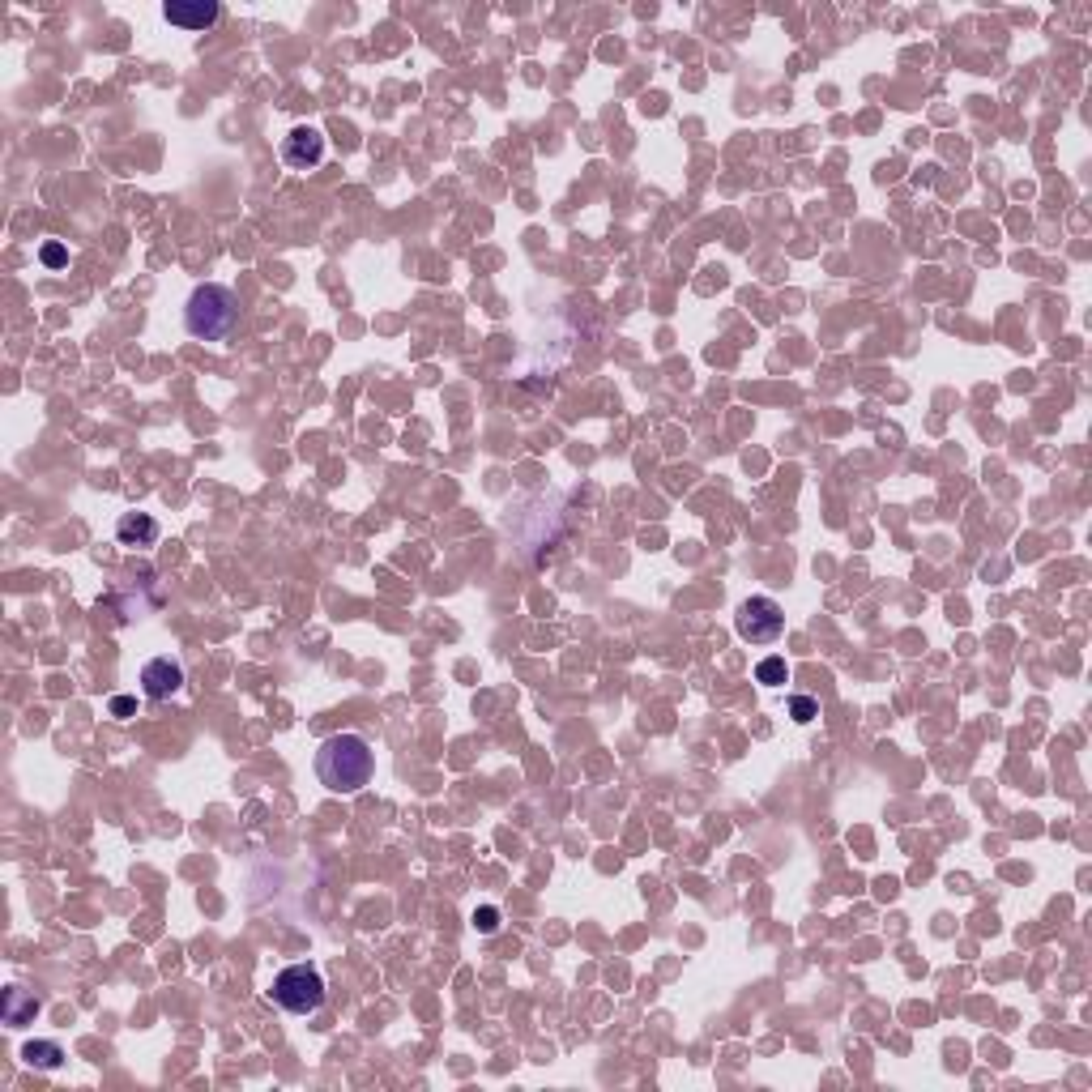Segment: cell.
<instances>
[{"instance_id": "obj_1", "label": "cell", "mask_w": 1092, "mask_h": 1092, "mask_svg": "<svg viewBox=\"0 0 1092 1092\" xmlns=\"http://www.w3.org/2000/svg\"><path fill=\"white\" fill-rule=\"evenodd\" d=\"M376 773V756L359 734H333L316 751V777L329 794H359Z\"/></svg>"}, {"instance_id": "obj_2", "label": "cell", "mask_w": 1092, "mask_h": 1092, "mask_svg": "<svg viewBox=\"0 0 1092 1092\" xmlns=\"http://www.w3.org/2000/svg\"><path fill=\"white\" fill-rule=\"evenodd\" d=\"M239 320V295L222 282H205L184 303V329L201 342H227Z\"/></svg>"}, {"instance_id": "obj_3", "label": "cell", "mask_w": 1092, "mask_h": 1092, "mask_svg": "<svg viewBox=\"0 0 1092 1092\" xmlns=\"http://www.w3.org/2000/svg\"><path fill=\"white\" fill-rule=\"evenodd\" d=\"M269 999L278 1003L291 1016H312L325 1003V977H320L316 965H286L278 977H273Z\"/></svg>"}, {"instance_id": "obj_4", "label": "cell", "mask_w": 1092, "mask_h": 1092, "mask_svg": "<svg viewBox=\"0 0 1092 1092\" xmlns=\"http://www.w3.org/2000/svg\"><path fill=\"white\" fill-rule=\"evenodd\" d=\"M734 628L747 645H773V640L785 632V610L773 598H747L734 615Z\"/></svg>"}, {"instance_id": "obj_5", "label": "cell", "mask_w": 1092, "mask_h": 1092, "mask_svg": "<svg viewBox=\"0 0 1092 1092\" xmlns=\"http://www.w3.org/2000/svg\"><path fill=\"white\" fill-rule=\"evenodd\" d=\"M320 158H325V133H320V128L295 124L291 133L282 137V163L291 171H312V167H320Z\"/></svg>"}, {"instance_id": "obj_6", "label": "cell", "mask_w": 1092, "mask_h": 1092, "mask_svg": "<svg viewBox=\"0 0 1092 1092\" xmlns=\"http://www.w3.org/2000/svg\"><path fill=\"white\" fill-rule=\"evenodd\" d=\"M184 687V666L175 657H154V662L141 666V692L150 700H171Z\"/></svg>"}, {"instance_id": "obj_7", "label": "cell", "mask_w": 1092, "mask_h": 1092, "mask_svg": "<svg viewBox=\"0 0 1092 1092\" xmlns=\"http://www.w3.org/2000/svg\"><path fill=\"white\" fill-rule=\"evenodd\" d=\"M163 18L171 26H180V30H210V26H218L222 9L214 5V0H171V5L163 9Z\"/></svg>"}, {"instance_id": "obj_8", "label": "cell", "mask_w": 1092, "mask_h": 1092, "mask_svg": "<svg viewBox=\"0 0 1092 1092\" xmlns=\"http://www.w3.org/2000/svg\"><path fill=\"white\" fill-rule=\"evenodd\" d=\"M116 538H120V546H154L158 542V521L146 517V512H128V517L116 521Z\"/></svg>"}, {"instance_id": "obj_9", "label": "cell", "mask_w": 1092, "mask_h": 1092, "mask_svg": "<svg viewBox=\"0 0 1092 1092\" xmlns=\"http://www.w3.org/2000/svg\"><path fill=\"white\" fill-rule=\"evenodd\" d=\"M35 994H26L22 986H9L5 990V1024H26V1020H35Z\"/></svg>"}, {"instance_id": "obj_10", "label": "cell", "mask_w": 1092, "mask_h": 1092, "mask_svg": "<svg viewBox=\"0 0 1092 1092\" xmlns=\"http://www.w3.org/2000/svg\"><path fill=\"white\" fill-rule=\"evenodd\" d=\"M22 1058H26L30 1067H39V1071H56L64 1063V1050L56 1046V1041H26Z\"/></svg>"}, {"instance_id": "obj_11", "label": "cell", "mask_w": 1092, "mask_h": 1092, "mask_svg": "<svg viewBox=\"0 0 1092 1092\" xmlns=\"http://www.w3.org/2000/svg\"><path fill=\"white\" fill-rule=\"evenodd\" d=\"M756 679L764 687H781L785 679H790V666H785V657H764V662L756 666Z\"/></svg>"}, {"instance_id": "obj_12", "label": "cell", "mask_w": 1092, "mask_h": 1092, "mask_svg": "<svg viewBox=\"0 0 1092 1092\" xmlns=\"http://www.w3.org/2000/svg\"><path fill=\"white\" fill-rule=\"evenodd\" d=\"M474 926L483 930V935H495V930H500V909H495V905L474 909Z\"/></svg>"}, {"instance_id": "obj_13", "label": "cell", "mask_w": 1092, "mask_h": 1092, "mask_svg": "<svg viewBox=\"0 0 1092 1092\" xmlns=\"http://www.w3.org/2000/svg\"><path fill=\"white\" fill-rule=\"evenodd\" d=\"M790 717L807 726V721L815 717V700H811V696H794V700H790Z\"/></svg>"}, {"instance_id": "obj_14", "label": "cell", "mask_w": 1092, "mask_h": 1092, "mask_svg": "<svg viewBox=\"0 0 1092 1092\" xmlns=\"http://www.w3.org/2000/svg\"><path fill=\"white\" fill-rule=\"evenodd\" d=\"M133 713H137V700L133 696H111V717L124 721V717H133Z\"/></svg>"}, {"instance_id": "obj_15", "label": "cell", "mask_w": 1092, "mask_h": 1092, "mask_svg": "<svg viewBox=\"0 0 1092 1092\" xmlns=\"http://www.w3.org/2000/svg\"><path fill=\"white\" fill-rule=\"evenodd\" d=\"M43 265H52V269L69 265V252H64L60 244H47V248H43Z\"/></svg>"}]
</instances>
